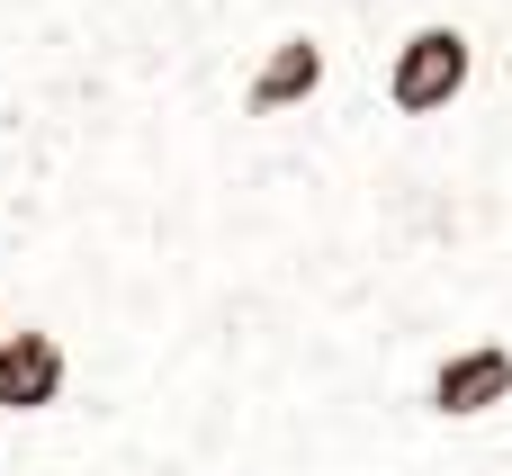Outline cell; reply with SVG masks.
I'll use <instances>...</instances> for the list:
<instances>
[{"label": "cell", "instance_id": "obj_2", "mask_svg": "<svg viewBox=\"0 0 512 476\" xmlns=\"http://www.w3.org/2000/svg\"><path fill=\"white\" fill-rule=\"evenodd\" d=\"M324 81H333V45H324L315 27H279V36H261V54H252V72H243L234 117H243V126L306 117V108L324 99Z\"/></svg>", "mask_w": 512, "mask_h": 476}, {"label": "cell", "instance_id": "obj_4", "mask_svg": "<svg viewBox=\"0 0 512 476\" xmlns=\"http://www.w3.org/2000/svg\"><path fill=\"white\" fill-rule=\"evenodd\" d=\"M72 396V342L54 324H9L0 333V414L9 423H36Z\"/></svg>", "mask_w": 512, "mask_h": 476}, {"label": "cell", "instance_id": "obj_5", "mask_svg": "<svg viewBox=\"0 0 512 476\" xmlns=\"http://www.w3.org/2000/svg\"><path fill=\"white\" fill-rule=\"evenodd\" d=\"M0 333H9V315H0Z\"/></svg>", "mask_w": 512, "mask_h": 476}, {"label": "cell", "instance_id": "obj_3", "mask_svg": "<svg viewBox=\"0 0 512 476\" xmlns=\"http://www.w3.org/2000/svg\"><path fill=\"white\" fill-rule=\"evenodd\" d=\"M441 432H468V423H495L512 414V342L504 333H477V342H450L441 360H432V378H423V396H414Z\"/></svg>", "mask_w": 512, "mask_h": 476}, {"label": "cell", "instance_id": "obj_1", "mask_svg": "<svg viewBox=\"0 0 512 476\" xmlns=\"http://www.w3.org/2000/svg\"><path fill=\"white\" fill-rule=\"evenodd\" d=\"M468 90H477V36H468L459 18H414V27L387 45V72H378L387 117L432 126V117H450Z\"/></svg>", "mask_w": 512, "mask_h": 476}]
</instances>
